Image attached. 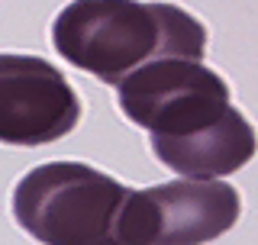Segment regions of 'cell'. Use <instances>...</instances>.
I'll list each match as a JSON object with an SVG mask.
<instances>
[{
	"label": "cell",
	"instance_id": "6da1fadb",
	"mask_svg": "<svg viewBox=\"0 0 258 245\" xmlns=\"http://www.w3.org/2000/svg\"><path fill=\"white\" fill-rule=\"evenodd\" d=\"M123 116L149 129L152 152L187 181H216L245 168L258 149L252 122L232 107L226 81L204 62L161 58L119 84Z\"/></svg>",
	"mask_w": 258,
	"mask_h": 245
},
{
	"label": "cell",
	"instance_id": "7a4b0ae2",
	"mask_svg": "<svg viewBox=\"0 0 258 245\" xmlns=\"http://www.w3.org/2000/svg\"><path fill=\"white\" fill-rule=\"evenodd\" d=\"M52 45L84 75L119 87L142 65L161 58L200 62L207 29L174 4L71 0L52 23Z\"/></svg>",
	"mask_w": 258,
	"mask_h": 245
},
{
	"label": "cell",
	"instance_id": "3957f363",
	"mask_svg": "<svg viewBox=\"0 0 258 245\" xmlns=\"http://www.w3.org/2000/svg\"><path fill=\"white\" fill-rule=\"evenodd\" d=\"M129 187L81 161H45L13 187V216L42 245H119Z\"/></svg>",
	"mask_w": 258,
	"mask_h": 245
},
{
	"label": "cell",
	"instance_id": "277c9868",
	"mask_svg": "<svg viewBox=\"0 0 258 245\" xmlns=\"http://www.w3.org/2000/svg\"><path fill=\"white\" fill-rule=\"evenodd\" d=\"M242 216V197L226 181L177 177L129 191L119 213V245H204L229 232Z\"/></svg>",
	"mask_w": 258,
	"mask_h": 245
},
{
	"label": "cell",
	"instance_id": "5b68a950",
	"mask_svg": "<svg viewBox=\"0 0 258 245\" xmlns=\"http://www.w3.org/2000/svg\"><path fill=\"white\" fill-rule=\"evenodd\" d=\"M81 119L68 78L39 55L0 52V145H48Z\"/></svg>",
	"mask_w": 258,
	"mask_h": 245
}]
</instances>
